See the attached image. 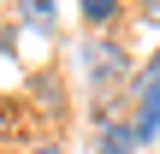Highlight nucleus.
I'll list each match as a JSON object with an SVG mask.
<instances>
[{"mask_svg": "<svg viewBox=\"0 0 160 154\" xmlns=\"http://www.w3.org/2000/svg\"><path fill=\"white\" fill-rule=\"evenodd\" d=\"M137 125H125V119H107L101 125V154H137Z\"/></svg>", "mask_w": 160, "mask_h": 154, "instance_id": "nucleus-3", "label": "nucleus"}, {"mask_svg": "<svg viewBox=\"0 0 160 154\" xmlns=\"http://www.w3.org/2000/svg\"><path fill=\"white\" fill-rule=\"evenodd\" d=\"M18 18L36 24V30H48V24H53V0H18Z\"/></svg>", "mask_w": 160, "mask_h": 154, "instance_id": "nucleus-4", "label": "nucleus"}, {"mask_svg": "<svg viewBox=\"0 0 160 154\" xmlns=\"http://www.w3.org/2000/svg\"><path fill=\"white\" fill-rule=\"evenodd\" d=\"M0 47H6V36H0Z\"/></svg>", "mask_w": 160, "mask_h": 154, "instance_id": "nucleus-8", "label": "nucleus"}, {"mask_svg": "<svg viewBox=\"0 0 160 154\" xmlns=\"http://www.w3.org/2000/svg\"><path fill=\"white\" fill-rule=\"evenodd\" d=\"M30 154H65V148H59V142H36Z\"/></svg>", "mask_w": 160, "mask_h": 154, "instance_id": "nucleus-7", "label": "nucleus"}, {"mask_svg": "<svg viewBox=\"0 0 160 154\" xmlns=\"http://www.w3.org/2000/svg\"><path fill=\"white\" fill-rule=\"evenodd\" d=\"M77 59H83V77H89L95 89H113V83H125V71H131V53H125V42H113V36H89Z\"/></svg>", "mask_w": 160, "mask_h": 154, "instance_id": "nucleus-1", "label": "nucleus"}, {"mask_svg": "<svg viewBox=\"0 0 160 154\" xmlns=\"http://www.w3.org/2000/svg\"><path fill=\"white\" fill-rule=\"evenodd\" d=\"M137 101H142V113H137V137L154 142V137H160V53L148 59V71L137 77Z\"/></svg>", "mask_w": 160, "mask_h": 154, "instance_id": "nucleus-2", "label": "nucleus"}, {"mask_svg": "<svg viewBox=\"0 0 160 154\" xmlns=\"http://www.w3.org/2000/svg\"><path fill=\"white\" fill-rule=\"evenodd\" d=\"M142 18H148V30H160V0H142Z\"/></svg>", "mask_w": 160, "mask_h": 154, "instance_id": "nucleus-6", "label": "nucleus"}, {"mask_svg": "<svg viewBox=\"0 0 160 154\" xmlns=\"http://www.w3.org/2000/svg\"><path fill=\"white\" fill-rule=\"evenodd\" d=\"M77 6H83L89 24H113V18H119V0H77Z\"/></svg>", "mask_w": 160, "mask_h": 154, "instance_id": "nucleus-5", "label": "nucleus"}]
</instances>
